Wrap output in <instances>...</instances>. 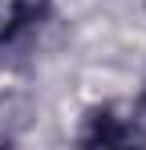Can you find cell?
<instances>
[{
    "label": "cell",
    "instance_id": "3957f363",
    "mask_svg": "<svg viewBox=\"0 0 146 150\" xmlns=\"http://www.w3.org/2000/svg\"><path fill=\"white\" fill-rule=\"evenodd\" d=\"M0 25H4V12H0Z\"/></svg>",
    "mask_w": 146,
    "mask_h": 150
},
{
    "label": "cell",
    "instance_id": "6da1fadb",
    "mask_svg": "<svg viewBox=\"0 0 146 150\" xmlns=\"http://www.w3.org/2000/svg\"><path fill=\"white\" fill-rule=\"evenodd\" d=\"M81 146H130V142H146V130H138V122H126V118H114L110 105H97L85 114V126H81Z\"/></svg>",
    "mask_w": 146,
    "mask_h": 150
},
{
    "label": "cell",
    "instance_id": "7a4b0ae2",
    "mask_svg": "<svg viewBox=\"0 0 146 150\" xmlns=\"http://www.w3.org/2000/svg\"><path fill=\"white\" fill-rule=\"evenodd\" d=\"M49 16H53V0H12L8 4V21L0 28H8V33H37Z\"/></svg>",
    "mask_w": 146,
    "mask_h": 150
}]
</instances>
